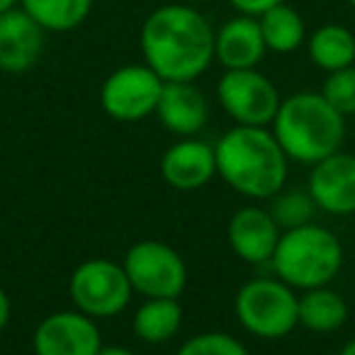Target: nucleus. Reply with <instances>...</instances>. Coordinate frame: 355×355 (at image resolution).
<instances>
[{
    "instance_id": "nucleus-21",
    "label": "nucleus",
    "mask_w": 355,
    "mask_h": 355,
    "mask_svg": "<svg viewBox=\"0 0 355 355\" xmlns=\"http://www.w3.org/2000/svg\"><path fill=\"white\" fill-rule=\"evenodd\" d=\"M183 309L175 300H148L134 314V334L146 343H166L180 329Z\"/></svg>"
},
{
    "instance_id": "nucleus-22",
    "label": "nucleus",
    "mask_w": 355,
    "mask_h": 355,
    "mask_svg": "<svg viewBox=\"0 0 355 355\" xmlns=\"http://www.w3.org/2000/svg\"><path fill=\"white\" fill-rule=\"evenodd\" d=\"M316 202L311 200L309 193H302V190H287V193H277L275 202L270 207V214L275 219L277 227L282 229H297L311 224L314 217Z\"/></svg>"
},
{
    "instance_id": "nucleus-29",
    "label": "nucleus",
    "mask_w": 355,
    "mask_h": 355,
    "mask_svg": "<svg viewBox=\"0 0 355 355\" xmlns=\"http://www.w3.org/2000/svg\"><path fill=\"white\" fill-rule=\"evenodd\" d=\"M340 355H355V340H350V343H345V348L340 350Z\"/></svg>"
},
{
    "instance_id": "nucleus-4",
    "label": "nucleus",
    "mask_w": 355,
    "mask_h": 355,
    "mask_svg": "<svg viewBox=\"0 0 355 355\" xmlns=\"http://www.w3.org/2000/svg\"><path fill=\"white\" fill-rule=\"evenodd\" d=\"M343 266V248L334 232L316 224L290 229L280 236L272 253L277 277L290 287H326Z\"/></svg>"
},
{
    "instance_id": "nucleus-19",
    "label": "nucleus",
    "mask_w": 355,
    "mask_h": 355,
    "mask_svg": "<svg viewBox=\"0 0 355 355\" xmlns=\"http://www.w3.org/2000/svg\"><path fill=\"white\" fill-rule=\"evenodd\" d=\"M20 8L44 32H71L88 20L93 0H20Z\"/></svg>"
},
{
    "instance_id": "nucleus-14",
    "label": "nucleus",
    "mask_w": 355,
    "mask_h": 355,
    "mask_svg": "<svg viewBox=\"0 0 355 355\" xmlns=\"http://www.w3.org/2000/svg\"><path fill=\"white\" fill-rule=\"evenodd\" d=\"M227 236L239 258L246 263H266L272 261V253L280 241V227L266 209L243 207L232 217Z\"/></svg>"
},
{
    "instance_id": "nucleus-30",
    "label": "nucleus",
    "mask_w": 355,
    "mask_h": 355,
    "mask_svg": "<svg viewBox=\"0 0 355 355\" xmlns=\"http://www.w3.org/2000/svg\"><path fill=\"white\" fill-rule=\"evenodd\" d=\"M345 3H348V6H350V8H353V10H355V0H345Z\"/></svg>"
},
{
    "instance_id": "nucleus-1",
    "label": "nucleus",
    "mask_w": 355,
    "mask_h": 355,
    "mask_svg": "<svg viewBox=\"0 0 355 355\" xmlns=\"http://www.w3.org/2000/svg\"><path fill=\"white\" fill-rule=\"evenodd\" d=\"M214 27L188 3H166L146 15L139 46L163 83H193L214 61Z\"/></svg>"
},
{
    "instance_id": "nucleus-11",
    "label": "nucleus",
    "mask_w": 355,
    "mask_h": 355,
    "mask_svg": "<svg viewBox=\"0 0 355 355\" xmlns=\"http://www.w3.org/2000/svg\"><path fill=\"white\" fill-rule=\"evenodd\" d=\"M46 32L20 6L0 15V71L25 73L44 54Z\"/></svg>"
},
{
    "instance_id": "nucleus-26",
    "label": "nucleus",
    "mask_w": 355,
    "mask_h": 355,
    "mask_svg": "<svg viewBox=\"0 0 355 355\" xmlns=\"http://www.w3.org/2000/svg\"><path fill=\"white\" fill-rule=\"evenodd\" d=\"M8 321H10V300H8L6 290L0 287V331L6 329Z\"/></svg>"
},
{
    "instance_id": "nucleus-6",
    "label": "nucleus",
    "mask_w": 355,
    "mask_h": 355,
    "mask_svg": "<svg viewBox=\"0 0 355 355\" xmlns=\"http://www.w3.org/2000/svg\"><path fill=\"white\" fill-rule=\"evenodd\" d=\"M124 272L134 292L148 300H178L188 282V268L175 248L161 241H139L124 256Z\"/></svg>"
},
{
    "instance_id": "nucleus-10",
    "label": "nucleus",
    "mask_w": 355,
    "mask_h": 355,
    "mask_svg": "<svg viewBox=\"0 0 355 355\" xmlns=\"http://www.w3.org/2000/svg\"><path fill=\"white\" fill-rule=\"evenodd\" d=\"M100 329L83 311H56L35 331L37 355H98Z\"/></svg>"
},
{
    "instance_id": "nucleus-20",
    "label": "nucleus",
    "mask_w": 355,
    "mask_h": 355,
    "mask_svg": "<svg viewBox=\"0 0 355 355\" xmlns=\"http://www.w3.org/2000/svg\"><path fill=\"white\" fill-rule=\"evenodd\" d=\"M348 319V304L334 290L314 287L300 297V324L316 334H329L345 324Z\"/></svg>"
},
{
    "instance_id": "nucleus-13",
    "label": "nucleus",
    "mask_w": 355,
    "mask_h": 355,
    "mask_svg": "<svg viewBox=\"0 0 355 355\" xmlns=\"http://www.w3.org/2000/svg\"><path fill=\"white\" fill-rule=\"evenodd\" d=\"M266 51L268 46L258 17L236 15L224 22L214 35V59L227 71L256 69Z\"/></svg>"
},
{
    "instance_id": "nucleus-9",
    "label": "nucleus",
    "mask_w": 355,
    "mask_h": 355,
    "mask_svg": "<svg viewBox=\"0 0 355 355\" xmlns=\"http://www.w3.org/2000/svg\"><path fill=\"white\" fill-rule=\"evenodd\" d=\"M163 80L146 64H129L112 71L100 88L103 110L119 122H137L156 112Z\"/></svg>"
},
{
    "instance_id": "nucleus-28",
    "label": "nucleus",
    "mask_w": 355,
    "mask_h": 355,
    "mask_svg": "<svg viewBox=\"0 0 355 355\" xmlns=\"http://www.w3.org/2000/svg\"><path fill=\"white\" fill-rule=\"evenodd\" d=\"M17 6H20V0H0V15L12 10V8H17Z\"/></svg>"
},
{
    "instance_id": "nucleus-16",
    "label": "nucleus",
    "mask_w": 355,
    "mask_h": 355,
    "mask_svg": "<svg viewBox=\"0 0 355 355\" xmlns=\"http://www.w3.org/2000/svg\"><path fill=\"white\" fill-rule=\"evenodd\" d=\"M161 173L166 183L178 190H198L207 185L217 173L214 148L205 141L185 139L166 151L161 161Z\"/></svg>"
},
{
    "instance_id": "nucleus-18",
    "label": "nucleus",
    "mask_w": 355,
    "mask_h": 355,
    "mask_svg": "<svg viewBox=\"0 0 355 355\" xmlns=\"http://www.w3.org/2000/svg\"><path fill=\"white\" fill-rule=\"evenodd\" d=\"M258 25H261L268 51H275V54H292L306 42L304 20L295 8L287 6V0L258 15Z\"/></svg>"
},
{
    "instance_id": "nucleus-24",
    "label": "nucleus",
    "mask_w": 355,
    "mask_h": 355,
    "mask_svg": "<svg viewBox=\"0 0 355 355\" xmlns=\"http://www.w3.org/2000/svg\"><path fill=\"white\" fill-rule=\"evenodd\" d=\"M326 100L338 110L340 114H355V66L329 73L321 90Z\"/></svg>"
},
{
    "instance_id": "nucleus-25",
    "label": "nucleus",
    "mask_w": 355,
    "mask_h": 355,
    "mask_svg": "<svg viewBox=\"0 0 355 355\" xmlns=\"http://www.w3.org/2000/svg\"><path fill=\"white\" fill-rule=\"evenodd\" d=\"M227 3L239 12V15L258 17V15H263L266 10H270V8L285 3V0H227Z\"/></svg>"
},
{
    "instance_id": "nucleus-7",
    "label": "nucleus",
    "mask_w": 355,
    "mask_h": 355,
    "mask_svg": "<svg viewBox=\"0 0 355 355\" xmlns=\"http://www.w3.org/2000/svg\"><path fill=\"white\" fill-rule=\"evenodd\" d=\"M71 300L90 319L114 316L132 300V282L122 266L107 258H93L80 263L71 275Z\"/></svg>"
},
{
    "instance_id": "nucleus-2",
    "label": "nucleus",
    "mask_w": 355,
    "mask_h": 355,
    "mask_svg": "<svg viewBox=\"0 0 355 355\" xmlns=\"http://www.w3.org/2000/svg\"><path fill=\"white\" fill-rule=\"evenodd\" d=\"M214 156L219 175L246 198H275L287 180V156L266 127L239 124L229 129L219 139Z\"/></svg>"
},
{
    "instance_id": "nucleus-8",
    "label": "nucleus",
    "mask_w": 355,
    "mask_h": 355,
    "mask_svg": "<svg viewBox=\"0 0 355 355\" xmlns=\"http://www.w3.org/2000/svg\"><path fill=\"white\" fill-rule=\"evenodd\" d=\"M224 112L246 127H266L280 110V93L268 76L256 69L227 71L217 85Z\"/></svg>"
},
{
    "instance_id": "nucleus-27",
    "label": "nucleus",
    "mask_w": 355,
    "mask_h": 355,
    "mask_svg": "<svg viewBox=\"0 0 355 355\" xmlns=\"http://www.w3.org/2000/svg\"><path fill=\"white\" fill-rule=\"evenodd\" d=\"M98 355H134L129 348H122V345H110V348H100Z\"/></svg>"
},
{
    "instance_id": "nucleus-23",
    "label": "nucleus",
    "mask_w": 355,
    "mask_h": 355,
    "mask_svg": "<svg viewBox=\"0 0 355 355\" xmlns=\"http://www.w3.org/2000/svg\"><path fill=\"white\" fill-rule=\"evenodd\" d=\"M178 355H248V350L234 336L222 334V331H209V334H200L185 340Z\"/></svg>"
},
{
    "instance_id": "nucleus-15",
    "label": "nucleus",
    "mask_w": 355,
    "mask_h": 355,
    "mask_svg": "<svg viewBox=\"0 0 355 355\" xmlns=\"http://www.w3.org/2000/svg\"><path fill=\"white\" fill-rule=\"evenodd\" d=\"M156 114L168 132L190 137V134H198L207 124L209 105L202 90H198L193 83L178 80V83H163Z\"/></svg>"
},
{
    "instance_id": "nucleus-17",
    "label": "nucleus",
    "mask_w": 355,
    "mask_h": 355,
    "mask_svg": "<svg viewBox=\"0 0 355 355\" xmlns=\"http://www.w3.org/2000/svg\"><path fill=\"white\" fill-rule=\"evenodd\" d=\"M309 59L326 73L348 69L355 64V35L345 25H321L306 37Z\"/></svg>"
},
{
    "instance_id": "nucleus-3",
    "label": "nucleus",
    "mask_w": 355,
    "mask_h": 355,
    "mask_svg": "<svg viewBox=\"0 0 355 355\" xmlns=\"http://www.w3.org/2000/svg\"><path fill=\"white\" fill-rule=\"evenodd\" d=\"M275 139L287 158L319 163L340 148L345 139L343 114L321 93H295L280 103Z\"/></svg>"
},
{
    "instance_id": "nucleus-5",
    "label": "nucleus",
    "mask_w": 355,
    "mask_h": 355,
    "mask_svg": "<svg viewBox=\"0 0 355 355\" xmlns=\"http://www.w3.org/2000/svg\"><path fill=\"white\" fill-rule=\"evenodd\" d=\"M236 316L258 338H282L300 324V297L282 280H251L236 295Z\"/></svg>"
},
{
    "instance_id": "nucleus-12",
    "label": "nucleus",
    "mask_w": 355,
    "mask_h": 355,
    "mask_svg": "<svg viewBox=\"0 0 355 355\" xmlns=\"http://www.w3.org/2000/svg\"><path fill=\"white\" fill-rule=\"evenodd\" d=\"M309 195L316 207L329 214L355 212V156L331 153L329 158L314 163L309 175Z\"/></svg>"
}]
</instances>
